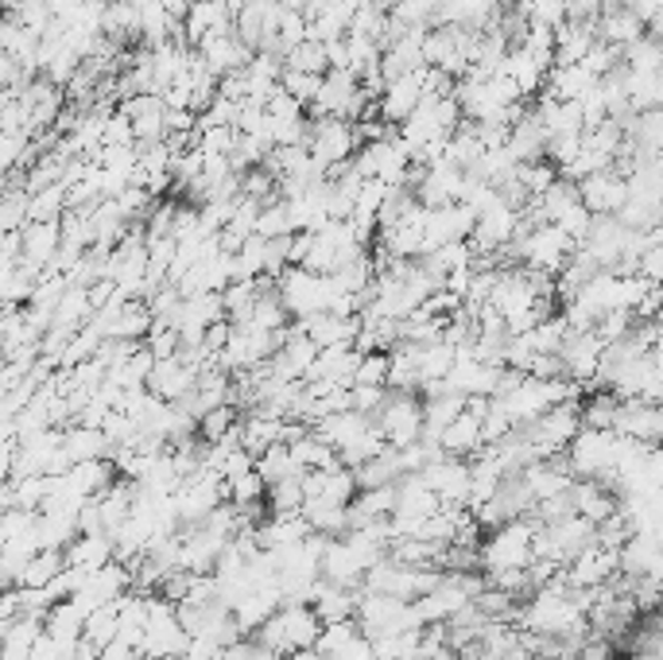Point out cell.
<instances>
[{"label": "cell", "instance_id": "obj_2", "mask_svg": "<svg viewBox=\"0 0 663 660\" xmlns=\"http://www.w3.org/2000/svg\"><path fill=\"white\" fill-rule=\"evenodd\" d=\"M532 560H535V529L528 524V517H516V521L501 524V529L481 544V568H485L489 576L532 568Z\"/></svg>", "mask_w": 663, "mask_h": 660}, {"label": "cell", "instance_id": "obj_23", "mask_svg": "<svg viewBox=\"0 0 663 660\" xmlns=\"http://www.w3.org/2000/svg\"><path fill=\"white\" fill-rule=\"evenodd\" d=\"M252 653H257V641H233V646L221 649L218 660H252Z\"/></svg>", "mask_w": 663, "mask_h": 660}, {"label": "cell", "instance_id": "obj_3", "mask_svg": "<svg viewBox=\"0 0 663 660\" xmlns=\"http://www.w3.org/2000/svg\"><path fill=\"white\" fill-rule=\"evenodd\" d=\"M376 428L384 431L392 447H412L423 439V428H428V408L423 400H415L412 392H389V400L381 404V412L373 416Z\"/></svg>", "mask_w": 663, "mask_h": 660}, {"label": "cell", "instance_id": "obj_5", "mask_svg": "<svg viewBox=\"0 0 663 660\" xmlns=\"http://www.w3.org/2000/svg\"><path fill=\"white\" fill-rule=\"evenodd\" d=\"M582 202H586L594 214H621L629 207V179L617 168L597 171V176L582 179Z\"/></svg>", "mask_w": 663, "mask_h": 660}, {"label": "cell", "instance_id": "obj_10", "mask_svg": "<svg viewBox=\"0 0 663 660\" xmlns=\"http://www.w3.org/2000/svg\"><path fill=\"white\" fill-rule=\"evenodd\" d=\"M62 451L70 454V462H93V459H113V443L101 428H90V423H78V428L62 431Z\"/></svg>", "mask_w": 663, "mask_h": 660}, {"label": "cell", "instance_id": "obj_18", "mask_svg": "<svg viewBox=\"0 0 663 660\" xmlns=\"http://www.w3.org/2000/svg\"><path fill=\"white\" fill-rule=\"evenodd\" d=\"M67 210H70V202H67V187L62 183L31 194V222H62Z\"/></svg>", "mask_w": 663, "mask_h": 660}, {"label": "cell", "instance_id": "obj_7", "mask_svg": "<svg viewBox=\"0 0 663 660\" xmlns=\"http://www.w3.org/2000/svg\"><path fill=\"white\" fill-rule=\"evenodd\" d=\"M481 447H489L485 443V416L470 412V404H465V412L442 431L439 451L450 454V459H462V454H478Z\"/></svg>", "mask_w": 663, "mask_h": 660}, {"label": "cell", "instance_id": "obj_4", "mask_svg": "<svg viewBox=\"0 0 663 660\" xmlns=\"http://www.w3.org/2000/svg\"><path fill=\"white\" fill-rule=\"evenodd\" d=\"M361 152V137L358 124L342 121V117H322V121H311V156L327 168L334 163H345Z\"/></svg>", "mask_w": 663, "mask_h": 660}, {"label": "cell", "instance_id": "obj_17", "mask_svg": "<svg viewBox=\"0 0 663 660\" xmlns=\"http://www.w3.org/2000/svg\"><path fill=\"white\" fill-rule=\"evenodd\" d=\"M288 70H303V74L327 78L330 74L327 43H319V39H307V43H299L295 51H288Z\"/></svg>", "mask_w": 663, "mask_h": 660}, {"label": "cell", "instance_id": "obj_19", "mask_svg": "<svg viewBox=\"0 0 663 660\" xmlns=\"http://www.w3.org/2000/svg\"><path fill=\"white\" fill-rule=\"evenodd\" d=\"M520 8H524V16L532 20V28L559 31L566 23V0H528V4Z\"/></svg>", "mask_w": 663, "mask_h": 660}, {"label": "cell", "instance_id": "obj_9", "mask_svg": "<svg viewBox=\"0 0 663 660\" xmlns=\"http://www.w3.org/2000/svg\"><path fill=\"white\" fill-rule=\"evenodd\" d=\"M23 238V261L39 264V269H51V261L62 249V222H28L20 230Z\"/></svg>", "mask_w": 663, "mask_h": 660}, {"label": "cell", "instance_id": "obj_12", "mask_svg": "<svg viewBox=\"0 0 663 660\" xmlns=\"http://www.w3.org/2000/svg\"><path fill=\"white\" fill-rule=\"evenodd\" d=\"M86 618H90V614H86L74 599H67L43 618V626H47V633H51V638L67 641V646H78V641L86 638Z\"/></svg>", "mask_w": 663, "mask_h": 660}, {"label": "cell", "instance_id": "obj_20", "mask_svg": "<svg viewBox=\"0 0 663 660\" xmlns=\"http://www.w3.org/2000/svg\"><path fill=\"white\" fill-rule=\"evenodd\" d=\"M389 377H392V358L389 353H365L353 373V384H376V389H389Z\"/></svg>", "mask_w": 663, "mask_h": 660}, {"label": "cell", "instance_id": "obj_21", "mask_svg": "<svg viewBox=\"0 0 663 660\" xmlns=\"http://www.w3.org/2000/svg\"><path fill=\"white\" fill-rule=\"evenodd\" d=\"M280 86L299 101V106H314V98H319V90H322V78L303 74V70H283Z\"/></svg>", "mask_w": 663, "mask_h": 660}, {"label": "cell", "instance_id": "obj_15", "mask_svg": "<svg viewBox=\"0 0 663 660\" xmlns=\"http://www.w3.org/2000/svg\"><path fill=\"white\" fill-rule=\"evenodd\" d=\"M62 571H67V552H39L36 560L23 568L20 587H51Z\"/></svg>", "mask_w": 663, "mask_h": 660}, {"label": "cell", "instance_id": "obj_14", "mask_svg": "<svg viewBox=\"0 0 663 660\" xmlns=\"http://www.w3.org/2000/svg\"><path fill=\"white\" fill-rule=\"evenodd\" d=\"M358 638H361L358 618H350V622L322 626V638H319V646H314V653H319L322 660H342V657H345V649H350Z\"/></svg>", "mask_w": 663, "mask_h": 660}, {"label": "cell", "instance_id": "obj_6", "mask_svg": "<svg viewBox=\"0 0 663 660\" xmlns=\"http://www.w3.org/2000/svg\"><path fill=\"white\" fill-rule=\"evenodd\" d=\"M423 70H428V67H423ZM423 70H415V74L389 82V90H384V98H381V117L389 124H404L408 117L423 106V98H428V93H423Z\"/></svg>", "mask_w": 663, "mask_h": 660}, {"label": "cell", "instance_id": "obj_1", "mask_svg": "<svg viewBox=\"0 0 663 660\" xmlns=\"http://www.w3.org/2000/svg\"><path fill=\"white\" fill-rule=\"evenodd\" d=\"M319 638H322V618L314 614V607H280L257 630L260 646L275 649V653H283V657L314 649L319 646Z\"/></svg>", "mask_w": 663, "mask_h": 660}, {"label": "cell", "instance_id": "obj_24", "mask_svg": "<svg viewBox=\"0 0 663 660\" xmlns=\"http://www.w3.org/2000/svg\"><path fill=\"white\" fill-rule=\"evenodd\" d=\"M512 4H528V0H512Z\"/></svg>", "mask_w": 663, "mask_h": 660}, {"label": "cell", "instance_id": "obj_8", "mask_svg": "<svg viewBox=\"0 0 663 660\" xmlns=\"http://www.w3.org/2000/svg\"><path fill=\"white\" fill-rule=\"evenodd\" d=\"M597 36H602V43L633 47L641 36H649V20L636 8H605L597 16Z\"/></svg>", "mask_w": 663, "mask_h": 660}, {"label": "cell", "instance_id": "obj_13", "mask_svg": "<svg viewBox=\"0 0 663 660\" xmlns=\"http://www.w3.org/2000/svg\"><path fill=\"white\" fill-rule=\"evenodd\" d=\"M257 470H260V478H264L268 486L283 482V478L307 474V470L295 462V454H291V447H288V443H275V447H268V451L257 459Z\"/></svg>", "mask_w": 663, "mask_h": 660}, {"label": "cell", "instance_id": "obj_11", "mask_svg": "<svg viewBox=\"0 0 663 660\" xmlns=\"http://www.w3.org/2000/svg\"><path fill=\"white\" fill-rule=\"evenodd\" d=\"M504 74H509L512 82L524 90V98H535V93H543V86H548L551 70L543 67V62L535 59L528 47H512L509 59H504Z\"/></svg>", "mask_w": 663, "mask_h": 660}, {"label": "cell", "instance_id": "obj_16", "mask_svg": "<svg viewBox=\"0 0 663 660\" xmlns=\"http://www.w3.org/2000/svg\"><path fill=\"white\" fill-rule=\"evenodd\" d=\"M86 638L98 641L101 649L113 646L117 638H121V607L117 602H109V607H98L90 618H86Z\"/></svg>", "mask_w": 663, "mask_h": 660}, {"label": "cell", "instance_id": "obj_22", "mask_svg": "<svg viewBox=\"0 0 663 660\" xmlns=\"http://www.w3.org/2000/svg\"><path fill=\"white\" fill-rule=\"evenodd\" d=\"M98 660H144V653H140L137 646H129V641L117 638L113 646L101 649V657H98Z\"/></svg>", "mask_w": 663, "mask_h": 660}]
</instances>
